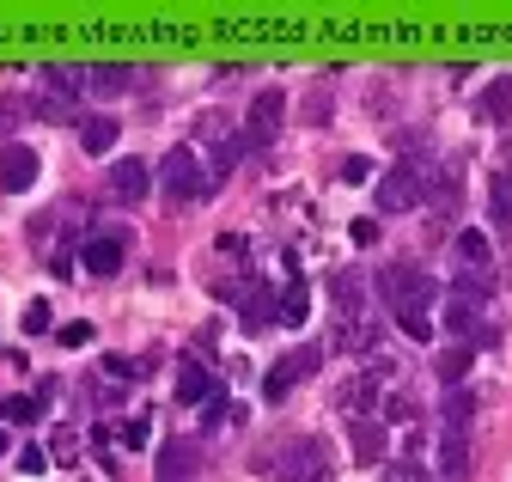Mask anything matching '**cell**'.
Segmentation results:
<instances>
[{"label": "cell", "mask_w": 512, "mask_h": 482, "mask_svg": "<svg viewBox=\"0 0 512 482\" xmlns=\"http://www.w3.org/2000/svg\"><path fill=\"white\" fill-rule=\"evenodd\" d=\"M305 110H311V123H330V92H317Z\"/></svg>", "instance_id": "d590c367"}, {"label": "cell", "mask_w": 512, "mask_h": 482, "mask_svg": "<svg viewBox=\"0 0 512 482\" xmlns=\"http://www.w3.org/2000/svg\"><path fill=\"white\" fill-rule=\"evenodd\" d=\"M470 360H476V348H470V342H452V348L439 354V379H445V391L470 379Z\"/></svg>", "instance_id": "e0dca14e"}, {"label": "cell", "mask_w": 512, "mask_h": 482, "mask_svg": "<svg viewBox=\"0 0 512 482\" xmlns=\"http://www.w3.org/2000/svg\"><path fill=\"white\" fill-rule=\"evenodd\" d=\"M342 177H348V184H366V177H372V159H360V153L342 159Z\"/></svg>", "instance_id": "e575fe53"}, {"label": "cell", "mask_w": 512, "mask_h": 482, "mask_svg": "<svg viewBox=\"0 0 512 482\" xmlns=\"http://www.w3.org/2000/svg\"><path fill=\"white\" fill-rule=\"evenodd\" d=\"M37 147H25V141H13L7 153H0V190H7V196H25L31 184H37Z\"/></svg>", "instance_id": "52a82bcc"}, {"label": "cell", "mask_w": 512, "mask_h": 482, "mask_svg": "<svg viewBox=\"0 0 512 482\" xmlns=\"http://www.w3.org/2000/svg\"><path fill=\"white\" fill-rule=\"evenodd\" d=\"M80 80H86V92L116 98V92H128V80H141V68H80Z\"/></svg>", "instance_id": "2e32d148"}, {"label": "cell", "mask_w": 512, "mask_h": 482, "mask_svg": "<svg viewBox=\"0 0 512 482\" xmlns=\"http://www.w3.org/2000/svg\"><path fill=\"white\" fill-rule=\"evenodd\" d=\"M458 257L470 263V269H482L494 251H488V232H458Z\"/></svg>", "instance_id": "cb8c5ba5"}, {"label": "cell", "mask_w": 512, "mask_h": 482, "mask_svg": "<svg viewBox=\"0 0 512 482\" xmlns=\"http://www.w3.org/2000/svg\"><path fill=\"white\" fill-rule=\"evenodd\" d=\"M372 391H378V385H372V379H360V385H354V391H342L336 403H342V409H366V403H372Z\"/></svg>", "instance_id": "1f68e13d"}, {"label": "cell", "mask_w": 512, "mask_h": 482, "mask_svg": "<svg viewBox=\"0 0 512 482\" xmlns=\"http://www.w3.org/2000/svg\"><path fill=\"white\" fill-rule=\"evenodd\" d=\"M317 360H324V348H311V342H305V348H287L275 367H269V379H263V403H287L293 385L317 373Z\"/></svg>", "instance_id": "5b68a950"}, {"label": "cell", "mask_w": 512, "mask_h": 482, "mask_svg": "<svg viewBox=\"0 0 512 482\" xmlns=\"http://www.w3.org/2000/svg\"><path fill=\"white\" fill-rule=\"evenodd\" d=\"M116 116H86V123H80V147L92 153V159H110V147H116Z\"/></svg>", "instance_id": "9a60e30c"}, {"label": "cell", "mask_w": 512, "mask_h": 482, "mask_svg": "<svg viewBox=\"0 0 512 482\" xmlns=\"http://www.w3.org/2000/svg\"><path fill=\"white\" fill-rule=\"evenodd\" d=\"M159 190H165L171 202H202V196H214V177H208V165L196 159V147H171V153L159 159Z\"/></svg>", "instance_id": "7a4b0ae2"}, {"label": "cell", "mask_w": 512, "mask_h": 482, "mask_svg": "<svg viewBox=\"0 0 512 482\" xmlns=\"http://www.w3.org/2000/svg\"><path fill=\"white\" fill-rule=\"evenodd\" d=\"M281 123H287V92L281 86H263L256 92V104H250V135H244V147H269L275 135H281Z\"/></svg>", "instance_id": "8992f818"}, {"label": "cell", "mask_w": 512, "mask_h": 482, "mask_svg": "<svg viewBox=\"0 0 512 482\" xmlns=\"http://www.w3.org/2000/svg\"><path fill=\"white\" fill-rule=\"evenodd\" d=\"M427 165L421 159H403V165H391L384 171V184H378V208L384 214H409V208H421L427 202Z\"/></svg>", "instance_id": "277c9868"}, {"label": "cell", "mask_w": 512, "mask_h": 482, "mask_svg": "<svg viewBox=\"0 0 512 482\" xmlns=\"http://www.w3.org/2000/svg\"><path fill=\"white\" fill-rule=\"evenodd\" d=\"M263 476H281V482H330V452L324 440H281L275 452L256 458Z\"/></svg>", "instance_id": "6da1fadb"}, {"label": "cell", "mask_w": 512, "mask_h": 482, "mask_svg": "<svg viewBox=\"0 0 512 482\" xmlns=\"http://www.w3.org/2000/svg\"><path fill=\"white\" fill-rule=\"evenodd\" d=\"M238 306H244V330H250V336H256V330H269V324L281 318V299H275V287H269V281L244 287V299H238Z\"/></svg>", "instance_id": "30bf717a"}, {"label": "cell", "mask_w": 512, "mask_h": 482, "mask_svg": "<svg viewBox=\"0 0 512 482\" xmlns=\"http://www.w3.org/2000/svg\"><path fill=\"white\" fill-rule=\"evenodd\" d=\"M7 446H13V434H7V428H0V452H7Z\"/></svg>", "instance_id": "74e56055"}, {"label": "cell", "mask_w": 512, "mask_h": 482, "mask_svg": "<svg viewBox=\"0 0 512 482\" xmlns=\"http://www.w3.org/2000/svg\"><path fill=\"white\" fill-rule=\"evenodd\" d=\"M74 452H80V434H68V428L49 434V458H74Z\"/></svg>", "instance_id": "4dcf8cb0"}, {"label": "cell", "mask_w": 512, "mask_h": 482, "mask_svg": "<svg viewBox=\"0 0 512 482\" xmlns=\"http://www.w3.org/2000/svg\"><path fill=\"white\" fill-rule=\"evenodd\" d=\"M43 464H49L43 446H25V452H19V470H25V476H43Z\"/></svg>", "instance_id": "836d02e7"}, {"label": "cell", "mask_w": 512, "mask_h": 482, "mask_svg": "<svg viewBox=\"0 0 512 482\" xmlns=\"http://www.w3.org/2000/svg\"><path fill=\"white\" fill-rule=\"evenodd\" d=\"M214 421H232V403H226V385H214V391H208V403H202V428H214Z\"/></svg>", "instance_id": "83f0119b"}, {"label": "cell", "mask_w": 512, "mask_h": 482, "mask_svg": "<svg viewBox=\"0 0 512 482\" xmlns=\"http://www.w3.org/2000/svg\"><path fill=\"white\" fill-rule=\"evenodd\" d=\"M330 293H336V312H342V318H360L366 293H360V281H354V275H336V287H330Z\"/></svg>", "instance_id": "44dd1931"}, {"label": "cell", "mask_w": 512, "mask_h": 482, "mask_svg": "<svg viewBox=\"0 0 512 482\" xmlns=\"http://www.w3.org/2000/svg\"><path fill=\"white\" fill-rule=\"evenodd\" d=\"M488 214L500 226H512V177H494V184H488Z\"/></svg>", "instance_id": "603a6c76"}, {"label": "cell", "mask_w": 512, "mask_h": 482, "mask_svg": "<svg viewBox=\"0 0 512 482\" xmlns=\"http://www.w3.org/2000/svg\"><path fill=\"white\" fill-rule=\"evenodd\" d=\"M202 470V446L196 440H165L159 446V482H189Z\"/></svg>", "instance_id": "ba28073f"}, {"label": "cell", "mask_w": 512, "mask_h": 482, "mask_svg": "<svg viewBox=\"0 0 512 482\" xmlns=\"http://www.w3.org/2000/svg\"><path fill=\"white\" fill-rule=\"evenodd\" d=\"M104 184H110V196H116V202H141V196L153 190V171H147L141 159H116Z\"/></svg>", "instance_id": "9c48e42d"}, {"label": "cell", "mask_w": 512, "mask_h": 482, "mask_svg": "<svg viewBox=\"0 0 512 482\" xmlns=\"http://www.w3.org/2000/svg\"><path fill=\"white\" fill-rule=\"evenodd\" d=\"M397 330H403L409 342H433V318H403Z\"/></svg>", "instance_id": "d6a6232c"}, {"label": "cell", "mask_w": 512, "mask_h": 482, "mask_svg": "<svg viewBox=\"0 0 512 482\" xmlns=\"http://www.w3.org/2000/svg\"><path fill=\"white\" fill-rule=\"evenodd\" d=\"M427 196H433L439 208H458V196H464V190H458V177H445V171H433V177H427Z\"/></svg>", "instance_id": "d4e9b609"}, {"label": "cell", "mask_w": 512, "mask_h": 482, "mask_svg": "<svg viewBox=\"0 0 512 482\" xmlns=\"http://www.w3.org/2000/svg\"><path fill=\"white\" fill-rule=\"evenodd\" d=\"M384 446H391V440H384L378 421L354 415V428H348V452H354V464H378V458H384Z\"/></svg>", "instance_id": "7c38bea8"}, {"label": "cell", "mask_w": 512, "mask_h": 482, "mask_svg": "<svg viewBox=\"0 0 512 482\" xmlns=\"http://www.w3.org/2000/svg\"><path fill=\"white\" fill-rule=\"evenodd\" d=\"M238 159H244V135H238V141H232V135H220V141H214V165H208V177H214V190H220L226 177L238 171Z\"/></svg>", "instance_id": "ac0fdd59"}, {"label": "cell", "mask_w": 512, "mask_h": 482, "mask_svg": "<svg viewBox=\"0 0 512 482\" xmlns=\"http://www.w3.org/2000/svg\"><path fill=\"white\" fill-rule=\"evenodd\" d=\"M348 232H354V245H372V238H378V226H372V220H354Z\"/></svg>", "instance_id": "8d00e7d4"}, {"label": "cell", "mask_w": 512, "mask_h": 482, "mask_svg": "<svg viewBox=\"0 0 512 482\" xmlns=\"http://www.w3.org/2000/svg\"><path fill=\"white\" fill-rule=\"evenodd\" d=\"M214 385H220V379H214V373L202 367V360H196V354H189V360H183V367H177V397H183V403H196V409H202Z\"/></svg>", "instance_id": "4fadbf2b"}, {"label": "cell", "mask_w": 512, "mask_h": 482, "mask_svg": "<svg viewBox=\"0 0 512 482\" xmlns=\"http://www.w3.org/2000/svg\"><path fill=\"white\" fill-rule=\"evenodd\" d=\"M378 287H384V299H391L397 324H403V318H427V312H433V299H439V287H433L421 269H403V263H397V269H384Z\"/></svg>", "instance_id": "3957f363"}, {"label": "cell", "mask_w": 512, "mask_h": 482, "mask_svg": "<svg viewBox=\"0 0 512 482\" xmlns=\"http://www.w3.org/2000/svg\"><path fill=\"white\" fill-rule=\"evenodd\" d=\"M80 263H86V275H98V281L116 275V269H122V238H116V232L86 238V257H80Z\"/></svg>", "instance_id": "8fae6325"}, {"label": "cell", "mask_w": 512, "mask_h": 482, "mask_svg": "<svg viewBox=\"0 0 512 482\" xmlns=\"http://www.w3.org/2000/svg\"><path fill=\"white\" fill-rule=\"evenodd\" d=\"M305 318H311V293H305V281H293V287L281 293V324H293V330H299Z\"/></svg>", "instance_id": "d6986e66"}, {"label": "cell", "mask_w": 512, "mask_h": 482, "mask_svg": "<svg viewBox=\"0 0 512 482\" xmlns=\"http://www.w3.org/2000/svg\"><path fill=\"white\" fill-rule=\"evenodd\" d=\"M439 482H470V446L458 428L439 440Z\"/></svg>", "instance_id": "5bb4252c"}, {"label": "cell", "mask_w": 512, "mask_h": 482, "mask_svg": "<svg viewBox=\"0 0 512 482\" xmlns=\"http://www.w3.org/2000/svg\"><path fill=\"white\" fill-rule=\"evenodd\" d=\"M49 336H61V348H86V342H92V324H86V318H74V324L49 330Z\"/></svg>", "instance_id": "f1b7e54d"}, {"label": "cell", "mask_w": 512, "mask_h": 482, "mask_svg": "<svg viewBox=\"0 0 512 482\" xmlns=\"http://www.w3.org/2000/svg\"><path fill=\"white\" fill-rule=\"evenodd\" d=\"M25 336H49V324H55V312H49V299H31V306H25Z\"/></svg>", "instance_id": "4316f807"}, {"label": "cell", "mask_w": 512, "mask_h": 482, "mask_svg": "<svg viewBox=\"0 0 512 482\" xmlns=\"http://www.w3.org/2000/svg\"><path fill=\"white\" fill-rule=\"evenodd\" d=\"M37 415H43L37 397H0V421H13V428H31Z\"/></svg>", "instance_id": "ffe728a7"}, {"label": "cell", "mask_w": 512, "mask_h": 482, "mask_svg": "<svg viewBox=\"0 0 512 482\" xmlns=\"http://www.w3.org/2000/svg\"><path fill=\"white\" fill-rule=\"evenodd\" d=\"M482 116H488V123H506V116H512V86L482 92Z\"/></svg>", "instance_id": "484cf974"}, {"label": "cell", "mask_w": 512, "mask_h": 482, "mask_svg": "<svg viewBox=\"0 0 512 482\" xmlns=\"http://www.w3.org/2000/svg\"><path fill=\"white\" fill-rule=\"evenodd\" d=\"M147 428H153V421H147V415H135V421H122V446H135V452H141V446L153 440Z\"/></svg>", "instance_id": "f546056e"}, {"label": "cell", "mask_w": 512, "mask_h": 482, "mask_svg": "<svg viewBox=\"0 0 512 482\" xmlns=\"http://www.w3.org/2000/svg\"><path fill=\"white\" fill-rule=\"evenodd\" d=\"M470 409H476V403H470V391H464V385H452V391H445V428H458V434H464Z\"/></svg>", "instance_id": "7402d4cb"}]
</instances>
